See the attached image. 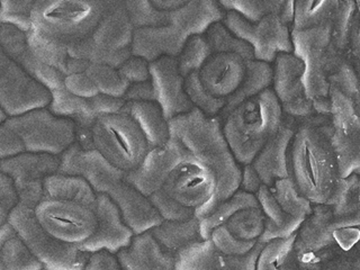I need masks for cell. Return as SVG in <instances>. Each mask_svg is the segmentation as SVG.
<instances>
[{"instance_id":"cell-1","label":"cell","mask_w":360,"mask_h":270,"mask_svg":"<svg viewBox=\"0 0 360 270\" xmlns=\"http://www.w3.org/2000/svg\"><path fill=\"white\" fill-rule=\"evenodd\" d=\"M172 136L181 142L193 157L211 169L217 177V189L205 205L195 211L204 219L239 191L242 167L236 162L223 133L219 117L211 118L194 108L169 121Z\"/></svg>"},{"instance_id":"cell-2","label":"cell","mask_w":360,"mask_h":270,"mask_svg":"<svg viewBox=\"0 0 360 270\" xmlns=\"http://www.w3.org/2000/svg\"><path fill=\"white\" fill-rule=\"evenodd\" d=\"M288 177L312 204L330 205L340 177L330 136L315 124L296 129L288 150Z\"/></svg>"},{"instance_id":"cell-3","label":"cell","mask_w":360,"mask_h":270,"mask_svg":"<svg viewBox=\"0 0 360 270\" xmlns=\"http://www.w3.org/2000/svg\"><path fill=\"white\" fill-rule=\"evenodd\" d=\"M76 142V124L44 108L0 123V160L24 153L61 155Z\"/></svg>"},{"instance_id":"cell-4","label":"cell","mask_w":360,"mask_h":270,"mask_svg":"<svg viewBox=\"0 0 360 270\" xmlns=\"http://www.w3.org/2000/svg\"><path fill=\"white\" fill-rule=\"evenodd\" d=\"M284 112L273 89L243 101L223 120V133L240 166L250 165L278 132Z\"/></svg>"},{"instance_id":"cell-5","label":"cell","mask_w":360,"mask_h":270,"mask_svg":"<svg viewBox=\"0 0 360 270\" xmlns=\"http://www.w3.org/2000/svg\"><path fill=\"white\" fill-rule=\"evenodd\" d=\"M18 202L28 208L45 233L65 245L80 248L97 230L98 219L96 206L45 196L42 189Z\"/></svg>"},{"instance_id":"cell-6","label":"cell","mask_w":360,"mask_h":270,"mask_svg":"<svg viewBox=\"0 0 360 270\" xmlns=\"http://www.w3.org/2000/svg\"><path fill=\"white\" fill-rule=\"evenodd\" d=\"M90 134L94 149L124 174L136 170L151 150L138 124L127 112L99 116Z\"/></svg>"},{"instance_id":"cell-7","label":"cell","mask_w":360,"mask_h":270,"mask_svg":"<svg viewBox=\"0 0 360 270\" xmlns=\"http://www.w3.org/2000/svg\"><path fill=\"white\" fill-rule=\"evenodd\" d=\"M332 22L307 31L292 32V54L303 62V84L309 101L329 97V77L338 60L331 48Z\"/></svg>"},{"instance_id":"cell-8","label":"cell","mask_w":360,"mask_h":270,"mask_svg":"<svg viewBox=\"0 0 360 270\" xmlns=\"http://www.w3.org/2000/svg\"><path fill=\"white\" fill-rule=\"evenodd\" d=\"M8 222L14 226L44 269L84 270L87 266L90 253L51 238L39 228L28 208L20 202L11 212Z\"/></svg>"},{"instance_id":"cell-9","label":"cell","mask_w":360,"mask_h":270,"mask_svg":"<svg viewBox=\"0 0 360 270\" xmlns=\"http://www.w3.org/2000/svg\"><path fill=\"white\" fill-rule=\"evenodd\" d=\"M331 103L332 149L337 159L339 177L347 179L352 174L360 176V116L352 101L330 84Z\"/></svg>"},{"instance_id":"cell-10","label":"cell","mask_w":360,"mask_h":270,"mask_svg":"<svg viewBox=\"0 0 360 270\" xmlns=\"http://www.w3.org/2000/svg\"><path fill=\"white\" fill-rule=\"evenodd\" d=\"M236 37L252 46L255 60L273 65L281 53H292V31L277 14L252 24L236 11H229L223 20Z\"/></svg>"},{"instance_id":"cell-11","label":"cell","mask_w":360,"mask_h":270,"mask_svg":"<svg viewBox=\"0 0 360 270\" xmlns=\"http://www.w3.org/2000/svg\"><path fill=\"white\" fill-rule=\"evenodd\" d=\"M52 96L0 48V110L7 117L49 107Z\"/></svg>"},{"instance_id":"cell-12","label":"cell","mask_w":360,"mask_h":270,"mask_svg":"<svg viewBox=\"0 0 360 270\" xmlns=\"http://www.w3.org/2000/svg\"><path fill=\"white\" fill-rule=\"evenodd\" d=\"M217 185L211 169L191 155L172 169L161 189L180 205L196 211L211 200Z\"/></svg>"},{"instance_id":"cell-13","label":"cell","mask_w":360,"mask_h":270,"mask_svg":"<svg viewBox=\"0 0 360 270\" xmlns=\"http://www.w3.org/2000/svg\"><path fill=\"white\" fill-rule=\"evenodd\" d=\"M273 89L287 117L300 120L314 114L312 101L307 98L303 84L304 65L292 53H281L273 63Z\"/></svg>"},{"instance_id":"cell-14","label":"cell","mask_w":360,"mask_h":270,"mask_svg":"<svg viewBox=\"0 0 360 270\" xmlns=\"http://www.w3.org/2000/svg\"><path fill=\"white\" fill-rule=\"evenodd\" d=\"M60 159L58 174L82 177L97 194H107L127 174L112 167L97 150L82 149L76 142L60 155Z\"/></svg>"},{"instance_id":"cell-15","label":"cell","mask_w":360,"mask_h":270,"mask_svg":"<svg viewBox=\"0 0 360 270\" xmlns=\"http://www.w3.org/2000/svg\"><path fill=\"white\" fill-rule=\"evenodd\" d=\"M191 155L180 141L172 136L166 146L150 150L142 165L134 172L125 174L124 180L150 197L162 188L172 169Z\"/></svg>"},{"instance_id":"cell-16","label":"cell","mask_w":360,"mask_h":270,"mask_svg":"<svg viewBox=\"0 0 360 270\" xmlns=\"http://www.w3.org/2000/svg\"><path fill=\"white\" fill-rule=\"evenodd\" d=\"M150 76L155 88V101L160 105L168 121L194 110L186 94V79L180 75L177 58L163 56L150 63Z\"/></svg>"},{"instance_id":"cell-17","label":"cell","mask_w":360,"mask_h":270,"mask_svg":"<svg viewBox=\"0 0 360 270\" xmlns=\"http://www.w3.org/2000/svg\"><path fill=\"white\" fill-rule=\"evenodd\" d=\"M96 214L98 219L97 230L79 249L90 255L99 251L117 255L120 251L129 247L134 233L124 223L117 206L108 195L97 194Z\"/></svg>"},{"instance_id":"cell-18","label":"cell","mask_w":360,"mask_h":270,"mask_svg":"<svg viewBox=\"0 0 360 270\" xmlns=\"http://www.w3.org/2000/svg\"><path fill=\"white\" fill-rule=\"evenodd\" d=\"M264 247V243L257 242L250 252L236 257L219 252L211 240L196 242L178 253L176 270H256Z\"/></svg>"},{"instance_id":"cell-19","label":"cell","mask_w":360,"mask_h":270,"mask_svg":"<svg viewBox=\"0 0 360 270\" xmlns=\"http://www.w3.org/2000/svg\"><path fill=\"white\" fill-rule=\"evenodd\" d=\"M245 65L247 61L236 54L213 53L198 71V78L206 93L226 101L241 86Z\"/></svg>"},{"instance_id":"cell-20","label":"cell","mask_w":360,"mask_h":270,"mask_svg":"<svg viewBox=\"0 0 360 270\" xmlns=\"http://www.w3.org/2000/svg\"><path fill=\"white\" fill-rule=\"evenodd\" d=\"M106 195L115 202L124 223L132 230L134 236L149 232L162 222L149 197L125 180L116 184Z\"/></svg>"},{"instance_id":"cell-21","label":"cell","mask_w":360,"mask_h":270,"mask_svg":"<svg viewBox=\"0 0 360 270\" xmlns=\"http://www.w3.org/2000/svg\"><path fill=\"white\" fill-rule=\"evenodd\" d=\"M296 129L297 127H292V122L284 117L278 132L264 144L251 163L262 184L269 188L277 180L288 178V150Z\"/></svg>"},{"instance_id":"cell-22","label":"cell","mask_w":360,"mask_h":270,"mask_svg":"<svg viewBox=\"0 0 360 270\" xmlns=\"http://www.w3.org/2000/svg\"><path fill=\"white\" fill-rule=\"evenodd\" d=\"M60 155H24L0 160V172L13 181L17 196L45 178L59 172Z\"/></svg>"},{"instance_id":"cell-23","label":"cell","mask_w":360,"mask_h":270,"mask_svg":"<svg viewBox=\"0 0 360 270\" xmlns=\"http://www.w3.org/2000/svg\"><path fill=\"white\" fill-rule=\"evenodd\" d=\"M188 37L174 26L134 30L131 53L152 63L163 56L178 58Z\"/></svg>"},{"instance_id":"cell-24","label":"cell","mask_w":360,"mask_h":270,"mask_svg":"<svg viewBox=\"0 0 360 270\" xmlns=\"http://www.w3.org/2000/svg\"><path fill=\"white\" fill-rule=\"evenodd\" d=\"M125 270H176L177 256L158 243L151 231L133 236L129 247L116 255Z\"/></svg>"},{"instance_id":"cell-25","label":"cell","mask_w":360,"mask_h":270,"mask_svg":"<svg viewBox=\"0 0 360 270\" xmlns=\"http://www.w3.org/2000/svg\"><path fill=\"white\" fill-rule=\"evenodd\" d=\"M133 34L134 27L129 20L124 0H110L94 33L93 42L104 50L120 52L131 49Z\"/></svg>"},{"instance_id":"cell-26","label":"cell","mask_w":360,"mask_h":270,"mask_svg":"<svg viewBox=\"0 0 360 270\" xmlns=\"http://www.w3.org/2000/svg\"><path fill=\"white\" fill-rule=\"evenodd\" d=\"M226 11L219 1L187 0L183 7L169 13L170 25L183 32L187 37L204 35L208 28L224 20Z\"/></svg>"},{"instance_id":"cell-27","label":"cell","mask_w":360,"mask_h":270,"mask_svg":"<svg viewBox=\"0 0 360 270\" xmlns=\"http://www.w3.org/2000/svg\"><path fill=\"white\" fill-rule=\"evenodd\" d=\"M256 197L264 215V233L258 240L260 243L266 245L274 240L288 239L295 236L307 219L292 217L285 213L267 186L262 185Z\"/></svg>"},{"instance_id":"cell-28","label":"cell","mask_w":360,"mask_h":270,"mask_svg":"<svg viewBox=\"0 0 360 270\" xmlns=\"http://www.w3.org/2000/svg\"><path fill=\"white\" fill-rule=\"evenodd\" d=\"M123 112L138 124L150 149L166 146L172 139L169 121L157 101H129Z\"/></svg>"},{"instance_id":"cell-29","label":"cell","mask_w":360,"mask_h":270,"mask_svg":"<svg viewBox=\"0 0 360 270\" xmlns=\"http://www.w3.org/2000/svg\"><path fill=\"white\" fill-rule=\"evenodd\" d=\"M326 205H318L302 224L296 233V256H307L319 252L328 245L335 243L333 236L329 230V223L333 217L332 211Z\"/></svg>"},{"instance_id":"cell-30","label":"cell","mask_w":360,"mask_h":270,"mask_svg":"<svg viewBox=\"0 0 360 270\" xmlns=\"http://www.w3.org/2000/svg\"><path fill=\"white\" fill-rule=\"evenodd\" d=\"M274 69L273 65L266 62L251 60L247 61L245 75L239 89L236 90L230 98L226 99L224 108L219 114V120L222 122L236 106L243 101L256 97L264 90L269 89L273 86Z\"/></svg>"},{"instance_id":"cell-31","label":"cell","mask_w":360,"mask_h":270,"mask_svg":"<svg viewBox=\"0 0 360 270\" xmlns=\"http://www.w3.org/2000/svg\"><path fill=\"white\" fill-rule=\"evenodd\" d=\"M35 258L11 223L0 228V270H42Z\"/></svg>"},{"instance_id":"cell-32","label":"cell","mask_w":360,"mask_h":270,"mask_svg":"<svg viewBox=\"0 0 360 270\" xmlns=\"http://www.w3.org/2000/svg\"><path fill=\"white\" fill-rule=\"evenodd\" d=\"M151 233L165 250L176 256L189 245L204 241L200 236V219L196 217L183 222L162 221L152 229Z\"/></svg>"},{"instance_id":"cell-33","label":"cell","mask_w":360,"mask_h":270,"mask_svg":"<svg viewBox=\"0 0 360 270\" xmlns=\"http://www.w3.org/2000/svg\"><path fill=\"white\" fill-rule=\"evenodd\" d=\"M42 194L54 198L76 200L94 207L97 204V193L91 186L82 177L69 174H56L45 178Z\"/></svg>"},{"instance_id":"cell-34","label":"cell","mask_w":360,"mask_h":270,"mask_svg":"<svg viewBox=\"0 0 360 270\" xmlns=\"http://www.w3.org/2000/svg\"><path fill=\"white\" fill-rule=\"evenodd\" d=\"M339 1L335 0H301L295 1L292 32L307 31L332 22Z\"/></svg>"},{"instance_id":"cell-35","label":"cell","mask_w":360,"mask_h":270,"mask_svg":"<svg viewBox=\"0 0 360 270\" xmlns=\"http://www.w3.org/2000/svg\"><path fill=\"white\" fill-rule=\"evenodd\" d=\"M260 207L256 195L248 194L245 191H238L233 196L225 200L208 217L200 219V236L204 241L210 240L215 229L223 226L236 212L245 208Z\"/></svg>"},{"instance_id":"cell-36","label":"cell","mask_w":360,"mask_h":270,"mask_svg":"<svg viewBox=\"0 0 360 270\" xmlns=\"http://www.w3.org/2000/svg\"><path fill=\"white\" fill-rule=\"evenodd\" d=\"M295 236L274 240L264 245L257 260L256 270H298Z\"/></svg>"},{"instance_id":"cell-37","label":"cell","mask_w":360,"mask_h":270,"mask_svg":"<svg viewBox=\"0 0 360 270\" xmlns=\"http://www.w3.org/2000/svg\"><path fill=\"white\" fill-rule=\"evenodd\" d=\"M213 53L236 54L245 60H255L252 46L236 37L223 22H217L204 34Z\"/></svg>"},{"instance_id":"cell-38","label":"cell","mask_w":360,"mask_h":270,"mask_svg":"<svg viewBox=\"0 0 360 270\" xmlns=\"http://www.w3.org/2000/svg\"><path fill=\"white\" fill-rule=\"evenodd\" d=\"M270 191L283 211L290 217L307 219L312 214V202L302 196L290 177L277 180Z\"/></svg>"},{"instance_id":"cell-39","label":"cell","mask_w":360,"mask_h":270,"mask_svg":"<svg viewBox=\"0 0 360 270\" xmlns=\"http://www.w3.org/2000/svg\"><path fill=\"white\" fill-rule=\"evenodd\" d=\"M224 226L236 239L258 241L264 233V215L260 207L245 208L230 217Z\"/></svg>"},{"instance_id":"cell-40","label":"cell","mask_w":360,"mask_h":270,"mask_svg":"<svg viewBox=\"0 0 360 270\" xmlns=\"http://www.w3.org/2000/svg\"><path fill=\"white\" fill-rule=\"evenodd\" d=\"M356 11V1H339L332 20L331 48L335 53H341L349 49Z\"/></svg>"},{"instance_id":"cell-41","label":"cell","mask_w":360,"mask_h":270,"mask_svg":"<svg viewBox=\"0 0 360 270\" xmlns=\"http://www.w3.org/2000/svg\"><path fill=\"white\" fill-rule=\"evenodd\" d=\"M213 54L204 35L189 37L177 58L178 69L184 78L198 72Z\"/></svg>"},{"instance_id":"cell-42","label":"cell","mask_w":360,"mask_h":270,"mask_svg":"<svg viewBox=\"0 0 360 270\" xmlns=\"http://www.w3.org/2000/svg\"><path fill=\"white\" fill-rule=\"evenodd\" d=\"M101 95L114 98H123L129 89V82L122 76L118 69L108 65H90L86 70Z\"/></svg>"},{"instance_id":"cell-43","label":"cell","mask_w":360,"mask_h":270,"mask_svg":"<svg viewBox=\"0 0 360 270\" xmlns=\"http://www.w3.org/2000/svg\"><path fill=\"white\" fill-rule=\"evenodd\" d=\"M225 11H236L248 22L256 24L270 14H279L284 0H221Z\"/></svg>"},{"instance_id":"cell-44","label":"cell","mask_w":360,"mask_h":270,"mask_svg":"<svg viewBox=\"0 0 360 270\" xmlns=\"http://www.w3.org/2000/svg\"><path fill=\"white\" fill-rule=\"evenodd\" d=\"M129 20L134 30L170 25L168 13L158 11L148 0H124Z\"/></svg>"},{"instance_id":"cell-45","label":"cell","mask_w":360,"mask_h":270,"mask_svg":"<svg viewBox=\"0 0 360 270\" xmlns=\"http://www.w3.org/2000/svg\"><path fill=\"white\" fill-rule=\"evenodd\" d=\"M329 82L352 101L354 110L360 116V80L354 68L348 62L338 60L330 73Z\"/></svg>"},{"instance_id":"cell-46","label":"cell","mask_w":360,"mask_h":270,"mask_svg":"<svg viewBox=\"0 0 360 270\" xmlns=\"http://www.w3.org/2000/svg\"><path fill=\"white\" fill-rule=\"evenodd\" d=\"M186 94L195 108L207 117L217 118L222 112L226 101L214 98L202 88L198 78V72L193 73L185 80Z\"/></svg>"},{"instance_id":"cell-47","label":"cell","mask_w":360,"mask_h":270,"mask_svg":"<svg viewBox=\"0 0 360 270\" xmlns=\"http://www.w3.org/2000/svg\"><path fill=\"white\" fill-rule=\"evenodd\" d=\"M34 0H4L0 1V22L14 26L27 34L31 31L32 7Z\"/></svg>"},{"instance_id":"cell-48","label":"cell","mask_w":360,"mask_h":270,"mask_svg":"<svg viewBox=\"0 0 360 270\" xmlns=\"http://www.w3.org/2000/svg\"><path fill=\"white\" fill-rule=\"evenodd\" d=\"M149 198L162 221L183 222L195 217V210L180 205L179 202L172 200L162 189L153 193Z\"/></svg>"},{"instance_id":"cell-49","label":"cell","mask_w":360,"mask_h":270,"mask_svg":"<svg viewBox=\"0 0 360 270\" xmlns=\"http://www.w3.org/2000/svg\"><path fill=\"white\" fill-rule=\"evenodd\" d=\"M210 240L219 252L226 255V256L236 257L245 256L247 253L250 252L258 242H247L236 239V236H232L226 230L224 225L215 229L213 233L211 234Z\"/></svg>"},{"instance_id":"cell-50","label":"cell","mask_w":360,"mask_h":270,"mask_svg":"<svg viewBox=\"0 0 360 270\" xmlns=\"http://www.w3.org/2000/svg\"><path fill=\"white\" fill-rule=\"evenodd\" d=\"M65 88L68 93L79 98L91 99L99 95L93 80L87 73H73L65 77Z\"/></svg>"},{"instance_id":"cell-51","label":"cell","mask_w":360,"mask_h":270,"mask_svg":"<svg viewBox=\"0 0 360 270\" xmlns=\"http://www.w3.org/2000/svg\"><path fill=\"white\" fill-rule=\"evenodd\" d=\"M118 71L127 79L129 84L151 80L149 62L139 56H129V59L124 61L123 65L118 68Z\"/></svg>"},{"instance_id":"cell-52","label":"cell","mask_w":360,"mask_h":270,"mask_svg":"<svg viewBox=\"0 0 360 270\" xmlns=\"http://www.w3.org/2000/svg\"><path fill=\"white\" fill-rule=\"evenodd\" d=\"M18 204V196L13 181L0 172V228L8 222L11 212Z\"/></svg>"},{"instance_id":"cell-53","label":"cell","mask_w":360,"mask_h":270,"mask_svg":"<svg viewBox=\"0 0 360 270\" xmlns=\"http://www.w3.org/2000/svg\"><path fill=\"white\" fill-rule=\"evenodd\" d=\"M84 270H125L118 262L116 255L107 252V251H99V252L91 253L87 266Z\"/></svg>"},{"instance_id":"cell-54","label":"cell","mask_w":360,"mask_h":270,"mask_svg":"<svg viewBox=\"0 0 360 270\" xmlns=\"http://www.w3.org/2000/svg\"><path fill=\"white\" fill-rule=\"evenodd\" d=\"M124 101H155V93L151 80L129 84V89L124 95Z\"/></svg>"},{"instance_id":"cell-55","label":"cell","mask_w":360,"mask_h":270,"mask_svg":"<svg viewBox=\"0 0 360 270\" xmlns=\"http://www.w3.org/2000/svg\"><path fill=\"white\" fill-rule=\"evenodd\" d=\"M354 181L357 183V180L352 174ZM358 184V183H357ZM359 185V184H358ZM360 186V185H359ZM360 226V200L357 206L354 208L352 213L341 217H332L329 223L330 232H335L339 230H352V229L359 228Z\"/></svg>"},{"instance_id":"cell-56","label":"cell","mask_w":360,"mask_h":270,"mask_svg":"<svg viewBox=\"0 0 360 270\" xmlns=\"http://www.w3.org/2000/svg\"><path fill=\"white\" fill-rule=\"evenodd\" d=\"M262 179L259 177L256 169L252 165L242 166L241 183H240V191H245L248 194L257 195L259 189L262 188Z\"/></svg>"},{"instance_id":"cell-57","label":"cell","mask_w":360,"mask_h":270,"mask_svg":"<svg viewBox=\"0 0 360 270\" xmlns=\"http://www.w3.org/2000/svg\"><path fill=\"white\" fill-rule=\"evenodd\" d=\"M356 3H357V11L352 24L349 49L352 50L354 59L360 62V1H356Z\"/></svg>"},{"instance_id":"cell-58","label":"cell","mask_w":360,"mask_h":270,"mask_svg":"<svg viewBox=\"0 0 360 270\" xmlns=\"http://www.w3.org/2000/svg\"><path fill=\"white\" fill-rule=\"evenodd\" d=\"M187 0H153L152 6L163 13H174L185 5Z\"/></svg>"},{"instance_id":"cell-59","label":"cell","mask_w":360,"mask_h":270,"mask_svg":"<svg viewBox=\"0 0 360 270\" xmlns=\"http://www.w3.org/2000/svg\"><path fill=\"white\" fill-rule=\"evenodd\" d=\"M294 14H295V1H284L278 16L281 22L290 28V31H292V22H294Z\"/></svg>"},{"instance_id":"cell-60","label":"cell","mask_w":360,"mask_h":270,"mask_svg":"<svg viewBox=\"0 0 360 270\" xmlns=\"http://www.w3.org/2000/svg\"><path fill=\"white\" fill-rule=\"evenodd\" d=\"M312 103L315 112L322 114V115H324V114H330L331 115V103H330L329 97L315 99Z\"/></svg>"},{"instance_id":"cell-61","label":"cell","mask_w":360,"mask_h":270,"mask_svg":"<svg viewBox=\"0 0 360 270\" xmlns=\"http://www.w3.org/2000/svg\"><path fill=\"white\" fill-rule=\"evenodd\" d=\"M6 117H7V116L5 115V112L0 110V123H1Z\"/></svg>"},{"instance_id":"cell-62","label":"cell","mask_w":360,"mask_h":270,"mask_svg":"<svg viewBox=\"0 0 360 270\" xmlns=\"http://www.w3.org/2000/svg\"><path fill=\"white\" fill-rule=\"evenodd\" d=\"M42 270H46V269H42Z\"/></svg>"}]
</instances>
